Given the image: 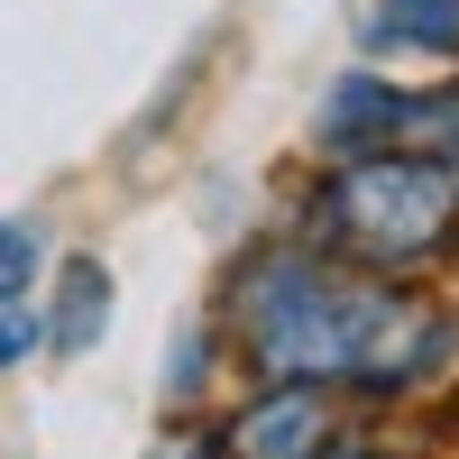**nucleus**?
I'll return each instance as SVG.
<instances>
[{"instance_id":"f257e3e1","label":"nucleus","mask_w":459,"mask_h":459,"mask_svg":"<svg viewBox=\"0 0 459 459\" xmlns=\"http://www.w3.org/2000/svg\"><path fill=\"white\" fill-rule=\"evenodd\" d=\"M221 340L248 377H303L350 404H413L459 359V313L322 239H257L221 285Z\"/></svg>"},{"instance_id":"f03ea898","label":"nucleus","mask_w":459,"mask_h":459,"mask_svg":"<svg viewBox=\"0 0 459 459\" xmlns=\"http://www.w3.org/2000/svg\"><path fill=\"white\" fill-rule=\"evenodd\" d=\"M303 239L331 257L377 266V276H413L459 248V157L441 147H359L331 157V175L303 203Z\"/></svg>"},{"instance_id":"7ed1b4c3","label":"nucleus","mask_w":459,"mask_h":459,"mask_svg":"<svg viewBox=\"0 0 459 459\" xmlns=\"http://www.w3.org/2000/svg\"><path fill=\"white\" fill-rule=\"evenodd\" d=\"M322 157H359V147H441L459 157V83H386V74H340L313 110Z\"/></svg>"},{"instance_id":"20e7f679","label":"nucleus","mask_w":459,"mask_h":459,"mask_svg":"<svg viewBox=\"0 0 459 459\" xmlns=\"http://www.w3.org/2000/svg\"><path fill=\"white\" fill-rule=\"evenodd\" d=\"M340 432V395L303 386V377H257V395H239L221 413L230 459H313Z\"/></svg>"},{"instance_id":"39448f33","label":"nucleus","mask_w":459,"mask_h":459,"mask_svg":"<svg viewBox=\"0 0 459 459\" xmlns=\"http://www.w3.org/2000/svg\"><path fill=\"white\" fill-rule=\"evenodd\" d=\"M110 313H120V285H110V266L92 257V248H74V257H56V285H47V350L56 359H83L92 340L110 331Z\"/></svg>"},{"instance_id":"423d86ee","label":"nucleus","mask_w":459,"mask_h":459,"mask_svg":"<svg viewBox=\"0 0 459 459\" xmlns=\"http://www.w3.org/2000/svg\"><path fill=\"white\" fill-rule=\"evenodd\" d=\"M368 47H413L459 65V0H368Z\"/></svg>"},{"instance_id":"0eeeda50","label":"nucleus","mask_w":459,"mask_h":459,"mask_svg":"<svg viewBox=\"0 0 459 459\" xmlns=\"http://www.w3.org/2000/svg\"><path fill=\"white\" fill-rule=\"evenodd\" d=\"M37 276H47V230L37 221H0V303H19Z\"/></svg>"},{"instance_id":"6e6552de","label":"nucleus","mask_w":459,"mask_h":459,"mask_svg":"<svg viewBox=\"0 0 459 459\" xmlns=\"http://www.w3.org/2000/svg\"><path fill=\"white\" fill-rule=\"evenodd\" d=\"M203 368H212V331H175V350H166V404H194L184 386H203Z\"/></svg>"},{"instance_id":"1a4fd4ad","label":"nucleus","mask_w":459,"mask_h":459,"mask_svg":"<svg viewBox=\"0 0 459 459\" xmlns=\"http://www.w3.org/2000/svg\"><path fill=\"white\" fill-rule=\"evenodd\" d=\"M37 350H47V331H37V313H19V303H0V377L28 368Z\"/></svg>"},{"instance_id":"9d476101","label":"nucleus","mask_w":459,"mask_h":459,"mask_svg":"<svg viewBox=\"0 0 459 459\" xmlns=\"http://www.w3.org/2000/svg\"><path fill=\"white\" fill-rule=\"evenodd\" d=\"M147 459H230V441H221V423H212V432L194 423V432H166V441L147 450Z\"/></svg>"},{"instance_id":"9b49d317","label":"nucleus","mask_w":459,"mask_h":459,"mask_svg":"<svg viewBox=\"0 0 459 459\" xmlns=\"http://www.w3.org/2000/svg\"><path fill=\"white\" fill-rule=\"evenodd\" d=\"M313 459H404V450H395V441H368V432H350V423H340Z\"/></svg>"}]
</instances>
